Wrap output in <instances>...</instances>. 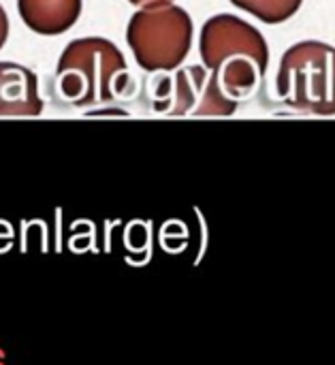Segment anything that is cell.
I'll return each instance as SVG.
<instances>
[{
    "instance_id": "obj_1",
    "label": "cell",
    "mask_w": 335,
    "mask_h": 365,
    "mask_svg": "<svg viewBox=\"0 0 335 365\" xmlns=\"http://www.w3.org/2000/svg\"><path fill=\"white\" fill-rule=\"evenodd\" d=\"M199 51L222 92L235 103L259 86L269 64L263 34L229 13L214 15L203 24Z\"/></svg>"
},
{
    "instance_id": "obj_2",
    "label": "cell",
    "mask_w": 335,
    "mask_h": 365,
    "mask_svg": "<svg viewBox=\"0 0 335 365\" xmlns=\"http://www.w3.org/2000/svg\"><path fill=\"white\" fill-rule=\"evenodd\" d=\"M56 81L60 96L75 107L111 103L126 88V60L107 38H77L64 47Z\"/></svg>"
},
{
    "instance_id": "obj_3",
    "label": "cell",
    "mask_w": 335,
    "mask_h": 365,
    "mask_svg": "<svg viewBox=\"0 0 335 365\" xmlns=\"http://www.w3.org/2000/svg\"><path fill=\"white\" fill-rule=\"evenodd\" d=\"M276 90L295 111L335 115V47L321 41L289 47L280 62Z\"/></svg>"
},
{
    "instance_id": "obj_4",
    "label": "cell",
    "mask_w": 335,
    "mask_h": 365,
    "mask_svg": "<svg viewBox=\"0 0 335 365\" xmlns=\"http://www.w3.org/2000/svg\"><path fill=\"white\" fill-rule=\"evenodd\" d=\"M126 41L141 68L173 71L190 51L192 19L175 4L139 9L128 21Z\"/></svg>"
},
{
    "instance_id": "obj_5",
    "label": "cell",
    "mask_w": 335,
    "mask_h": 365,
    "mask_svg": "<svg viewBox=\"0 0 335 365\" xmlns=\"http://www.w3.org/2000/svg\"><path fill=\"white\" fill-rule=\"evenodd\" d=\"M154 109L169 115H231L237 103L222 92L212 73L201 66H188L177 71L175 77L160 81Z\"/></svg>"
},
{
    "instance_id": "obj_6",
    "label": "cell",
    "mask_w": 335,
    "mask_h": 365,
    "mask_svg": "<svg viewBox=\"0 0 335 365\" xmlns=\"http://www.w3.org/2000/svg\"><path fill=\"white\" fill-rule=\"evenodd\" d=\"M41 111L36 75L21 64L0 62V115H38Z\"/></svg>"
},
{
    "instance_id": "obj_7",
    "label": "cell",
    "mask_w": 335,
    "mask_h": 365,
    "mask_svg": "<svg viewBox=\"0 0 335 365\" xmlns=\"http://www.w3.org/2000/svg\"><path fill=\"white\" fill-rule=\"evenodd\" d=\"M17 11L30 30L53 36L75 26L81 13V0H17Z\"/></svg>"
},
{
    "instance_id": "obj_8",
    "label": "cell",
    "mask_w": 335,
    "mask_h": 365,
    "mask_svg": "<svg viewBox=\"0 0 335 365\" xmlns=\"http://www.w3.org/2000/svg\"><path fill=\"white\" fill-rule=\"evenodd\" d=\"M231 2L252 13L265 24H282L299 11L304 0H231Z\"/></svg>"
},
{
    "instance_id": "obj_9",
    "label": "cell",
    "mask_w": 335,
    "mask_h": 365,
    "mask_svg": "<svg viewBox=\"0 0 335 365\" xmlns=\"http://www.w3.org/2000/svg\"><path fill=\"white\" fill-rule=\"evenodd\" d=\"M6 36H9V17H6L4 9L0 6V49L6 43Z\"/></svg>"
},
{
    "instance_id": "obj_10",
    "label": "cell",
    "mask_w": 335,
    "mask_h": 365,
    "mask_svg": "<svg viewBox=\"0 0 335 365\" xmlns=\"http://www.w3.org/2000/svg\"><path fill=\"white\" fill-rule=\"evenodd\" d=\"M130 4L135 6H141V9H152V6H163V4H171V0H128Z\"/></svg>"
}]
</instances>
